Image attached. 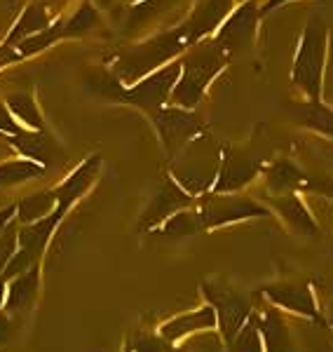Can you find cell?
<instances>
[{
  "label": "cell",
  "mask_w": 333,
  "mask_h": 352,
  "mask_svg": "<svg viewBox=\"0 0 333 352\" xmlns=\"http://www.w3.org/2000/svg\"><path fill=\"white\" fill-rule=\"evenodd\" d=\"M228 61L230 52L214 36L190 45L181 54V78L172 92V106L193 111L202 101L209 85L225 71Z\"/></svg>",
  "instance_id": "6da1fadb"
},
{
  "label": "cell",
  "mask_w": 333,
  "mask_h": 352,
  "mask_svg": "<svg viewBox=\"0 0 333 352\" xmlns=\"http://www.w3.org/2000/svg\"><path fill=\"white\" fill-rule=\"evenodd\" d=\"M221 157L223 146H218L211 139V134L202 132L169 160L172 162V179L193 197L205 195L216 184Z\"/></svg>",
  "instance_id": "7a4b0ae2"
},
{
  "label": "cell",
  "mask_w": 333,
  "mask_h": 352,
  "mask_svg": "<svg viewBox=\"0 0 333 352\" xmlns=\"http://www.w3.org/2000/svg\"><path fill=\"white\" fill-rule=\"evenodd\" d=\"M326 47H329V28H326L324 19L312 16L303 28L301 43H298L291 66V82L301 87L308 101H321Z\"/></svg>",
  "instance_id": "3957f363"
},
{
  "label": "cell",
  "mask_w": 333,
  "mask_h": 352,
  "mask_svg": "<svg viewBox=\"0 0 333 352\" xmlns=\"http://www.w3.org/2000/svg\"><path fill=\"white\" fill-rule=\"evenodd\" d=\"M188 50V41H185L183 28H174V31L160 33V36L150 38V41L137 45L129 52H125L120 59L115 61V76L122 85H134L141 78H146L148 73L157 71L160 66L169 64L172 59H176L181 52Z\"/></svg>",
  "instance_id": "277c9868"
},
{
  "label": "cell",
  "mask_w": 333,
  "mask_h": 352,
  "mask_svg": "<svg viewBox=\"0 0 333 352\" xmlns=\"http://www.w3.org/2000/svg\"><path fill=\"white\" fill-rule=\"evenodd\" d=\"M195 209L200 214L202 230L230 226L246 219L268 217L270 214L268 207H263V204H258L256 200H251L246 195H240V192H214V190L200 195Z\"/></svg>",
  "instance_id": "5b68a950"
},
{
  "label": "cell",
  "mask_w": 333,
  "mask_h": 352,
  "mask_svg": "<svg viewBox=\"0 0 333 352\" xmlns=\"http://www.w3.org/2000/svg\"><path fill=\"white\" fill-rule=\"evenodd\" d=\"M179 78H181V56L172 59L165 66H160L157 71L148 73L139 82L129 85V87L122 85L117 99L125 101V104L139 106L141 111H146L150 116V113L165 109L167 101H172V92L176 87Z\"/></svg>",
  "instance_id": "8992f818"
},
{
  "label": "cell",
  "mask_w": 333,
  "mask_h": 352,
  "mask_svg": "<svg viewBox=\"0 0 333 352\" xmlns=\"http://www.w3.org/2000/svg\"><path fill=\"white\" fill-rule=\"evenodd\" d=\"M202 294L216 312V327L223 343L228 345L237 336L244 322L251 317V300L228 287L225 282H202Z\"/></svg>",
  "instance_id": "52a82bcc"
},
{
  "label": "cell",
  "mask_w": 333,
  "mask_h": 352,
  "mask_svg": "<svg viewBox=\"0 0 333 352\" xmlns=\"http://www.w3.org/2000/svg\"><path fill=\"white\" fill-rule=\"evenodd\" d=\"M150 118H153L157 136H160L162 146H165L169 160H172L183 146H188L195 136L207 132L205 122H202V118L197 116L195 111L179 109V106H165V109L150 113Z\"/></svg>",
  "instance_id": "ba28073f"
},
{
  "label": "cell",
  "mask_w": 333,
  "mask_h": 352,
  "mask_svg": "<svg viewBox=\"0 0 333 352\" xmlns=\"http://www.w3.org/2000/svg\"><path fill=\"white\" fill-rule=\"evenodd\" d=\"M258 21H261V3L258 0H242V3L235 5V10L228 14V19L218 26L214 38L233 56L242 52V50L251 47L253 38H256Z\"/></svg>",
  "instance_id": "9c48e42d"
},
{
  "label": "cell",
  "mask_w": 333,
  "mask_h": 352,
  "mask_svg": "<svg viewBox=\"0 0 333 352\" xmlns=\"http://www.w3.org/2000/svg\"><path fill=\"white\" fill-rule=\"evenodd\" d=\"M193 204H195V197L190 195V192H185L176 181L169 176V179H165L155 188L153 197H150L146 209L141 212L137 228L141 232H150V230L160 228L169 217H174L181 209L193 207Z\"/></svg>",
  "instance_id": "30bf717a"
},
{
  "label": "cell",
  "mask_w": 333,
  "mask_h": 352,
  "mask_svg": "<svg viewBox=\"0 0 333 352\" xmlns=\"http://www.w3.org/2000/svg\"><path fill=\"white\" fill-rule=\"evenodd\" d=\"M263 169L261 155L251 151H240V148H223L221 157V169H218L216 184H214V192H237L244 188L246 184H251Z\"/></svg>",
  "instance_id": "8fae6325"
},
{
  "label": "cell",
  "mask_w": 333,
  "mask_h": 352,
  "mask_svg": "<svg viewBox=\"0 0 333 352\" xmlns=\"http://www.w3.org/2000/svg\"><path fill=\"white\" fill-rule=\"evenodd\" d=\"M235 3L237 0H200L188 19L181 24L188 47L205 41V38H211L218 31V26L228 19V14L235 10Z\"/></svg>",
  "instance_id": "7c38bea8"
},
{
  "label": "cell",
  "mask_w": 333,
  "mask_h": 352,
  "mask_svg": "<svg viewBox=\"0 0 333 352\" xmlns=\"http://www.w3.org/2000/svg\"><path fill=\"white\" fill-rule=\"evenodd\" d=\"M270 303L279 305L284 310L298 312V315L308 317V320H321V312L317 308V300L312 296V289L308 282H277V285H268L263 289Z\"/></svg>",
  "instance_id": "4fadbf2b"
},
{
  "label": "cell",
  "mask_w": 333,
  "mask_h": 352,
  "mask_svg": "<svg viewBox=\"0 0 333 352\" xmlns=\"http://www.w3.org/2000/svg\"><path fill=\"white\" fill-rule=\"evenodd\" d=\"M101 172V155H89L80 167L73 172L69 179L64 181L61 186L54 188V195H56V209L54 214L59 219H64L69 214V209L76 204L80 197L92 188V184L97 181V176Z\"/></svg>",
  "instance_id": "5bb4252c"
},
{
  "label": "cell",
  "mask_w": 333,
  "mask_h": 352,
  "mask_svg": "<svg viewBox=\"0 0 333 352\" xmlns=\"http://www.w3.org/2000/svg\"><path fill=\"white\" fill-rule=\"evenodd\" d=\"M277 214L284 219V223L289 226L293 232L306 237H319V226L317 221L312 219L310 209L306 207V202L296 195V192H286V195H275L270 200Z\"/></svg>",
  "instance_id": "9a60e30c"
},
{
  "label": "cell",
  "mask_w": 333,
  "mask_h": 352,
  "mask_svg": "<svg viewBox=\"0 0 333 352\" xmlns=\"http://www.w3.org/2000/svg\"><path fill=\"white\" fill-rule=\"evenodd\" d=\"M216 329V312L211 305H202L193 312H185L179 315L174 320H169L167 324L160 327V336L167 338L169 343H176V340L190 336V333H200V331H211Z\"/></svg>",
  "instance_id": "2e32d148"
},
{
  "label": "cell",
  "mask_w": 333,
  "mask_h": 352,
  "mask_svg": "<svg viewBox=\"0 0 333 352\" xmlns=\"http://www.w3.org/2000/svg\"><path fill=\"white\" fill-rule=\"evenodd\" d=\"M38 285H41V265H33L31 270L21 272L14 280H10L3 310L8 312V315H19V312L28 310L36 303Z\"/></svg>",
  "instance_id": "e0dca14e"
},
{
  "label": "cell",
  "mask_w": 333,
  "mask_h": 352,
  "mask_svg": "<svg viewBox=\"0 0 333 352\" xmlns=\"http://www.w3.org/2000/svg\"><path fill=\"white\" fill-rule=\"evenodd\" d=\"M265 186L273 195H286V192H296L298 188H310V179L303 174L301 167H296L291 160L279 157V160L270 162L263 169Z\"/></svg>",
  "instance_id": "ac0fdd59"
},
{
  "label": "cell",
  "mask_w": 333,
  "mask_h": 352,
  "mask_svg": "<svg viewBox=\"0 0 333 352\" xmlns=\"http://www.w3.org/2000/svg\"><path fill=\"white\" fill-rule=\"evenodd\" d=\"M52 24H54V16H52V12H49L47 5H45V3H31L24 12H21L19 19H16L12 31H10L8 38H5V43L14 45V47H16L21 41L36 36V33L45 31V28H49Z\"/></svg>",
  "instance_id": "d6986e66"
},
{
  "label": "cell",
  "mask_w": 333,
  "mask_h": 352,
  "mask_svg": "<svg viewBox=\"0 0 333 352\" xmlns=\"http://www.w3.org/2000/svg\"><path fill=\"white\" fill-rule=\"evenodd\" d=\"M56 209V195L54 190H41L36 195H26L24 200L16 202V223L19 226H28L36 223V221L47 219Z\"/></svg>",
  "instance_id": "ffe728a7"
},
{
  "label": "cell",
  "mask_w": 333,
  "mask_h": 352,
  "mask_svg": "<svg viewBox=\"0 0 333 352\" xmlns=\"http://www.w3.org/2000/svg\"><path fill=\"white\" fill-rule=\"evenodd\" d=\"M261 336L265 352H293L289 329H286V322L279 312H265V317L261 320Z\"/></svg>",
  "instance_id": "44dd1931"
},
{
  "label": "cell",
  "mask_w": 333,
  "mask_h": 352,
  "mask_svg": "<svg viewBox=\"0 0 333 352\" xmlns=\"http://www.w3.org/2000/svg\"><path fill=\"white\" fill-rule=\"evenodd\" d=\"M5 104H8L10 113H12V116L16 118V122H19L24 129H31V132H45L43 113H41V109H38L33 94L14 92L5 99Z\"/></svg>",
  "instance_id": "7402d4cb"
},
{
  "label": "cell",
  "mask_w": 333,
  "mask_h": 352,
  "mask_svg": "<svg viewBox=\"0 0 333 352\" xmlns=\"http://www.w3.org/2000/svg\"><path fill=\"white\" fill-rule=\"evenodd\" d=\"M45 174V164L21 157V160H8L0 164V188H10V186L24 184V181L38 179Z\"/></svg>",
  "instance_id": "603a6c76"
},
{
  "label": "cell",
  "mask_w": 333,
  "mask_h": 352,
  "mask_svg": "<svg viewBox=\"0 0 333 352\" xmlns=\"http://www.w3.org/2000/svg\"><path fill=\"white\" fill-rule=\"evenodd\" d=\"M298 118L308 129L329 136L333 139V109L324 104V101H308L298 109Z\"/></svg>",
  "instance_id": "cb8c5ba5"
},
{
  "label": "cell",
  "mask_w": 333,
  "mask_h": 352,
  "mask_svg": "<svg viewBox=\"0 0 333 352\" xmlns=\"http://www.w3.org/2000/svg\"><path fill=\"white\" fill-rule=\"evenodd\" d=\"M12 144L16 146V151H21L28 160H36L41 164H47L52 157V141L47 139L43 132H24L19 136H12Z\"/></svg>",
  "instance_id": "d4e9b609"
},
{
  "label": "cell",
  "mask_w": 333,
  "mask_h": 352,
  "mask_svg": "<svg viewBox=\"0 0 333 352\" xmlns=\"http://www.w3.org/2000/svg\"><path fill=\"white\" fill-rule=\"evenodd\" d=\"M225 352H265L261 336V317L251 312V317L237 331V336L225 345Z\"/></svg>",
  "instance_id": "484cf974"
},
{
  "label": "cell",
  "mask_w": 333,
  "mask_h": 352,
  "mask_svg": "<svg viewBox=\"0 0 333 352\" xmlns=\"http://www.w3.org/2000/svg\"><path fill=\"white\" fill-rule=\"evenodd\" d=\"M66 33H64V19H56L52 26L45 28V31L36 33V36L26 38V41H21L19 45H16V50H19V54L24 56H33V54H41L45 52L47 47H52L54 43L64 41Z\"/></svg>",
  "instance_id": "4316f807"
},
{
  "label": "cell",
  "mask_w": 333,
  "mask_h": 352,
  "mask_svg": "<svg viewBox=\"0 0 333 352\" xmlns=\"http://www.w3.org/2000/svg\"><path fill=\"white\" fill-rule=\"evenodd\" d=\"M202 230V223H200V214L197 209H181L174 217H169L165 223L160 226V232L167 237H188V235H195V232Z\"/></svg>",
  "instance_id": "83f0119b"
},
{
  "label": "cell",
  "mask_w": 333,
  "mask_h": 352,
  "mask_svg": "<svg viewBox=\"0 0 333 352\" xmlns=\"http://www.w3.org/2000/svg\"><path fill=\"white\" fill-rule=\"evenodd\" d=\"M99 21V12L92 8V5H82L78 8V12L71 16L69 21H64V33L66 38H78V36H84L94 24Z\"/></svg>",
  "instance_id": "f1b7e54d"
},
{
  "label": "cell",
  "mask_w": 333,
  "mask_h": 352,
  "mask_svg": "<svg viewBox=\"0 0 333 352\" xmlns=\"http://www.w3.org/2000/svg\"><path fill=\"white\" fill-rule=\"evenodd\" d=\"M16 249H19V223H16V219H12L0 232V277L16 254Z\"/></svg>",
  "instance_id": "f546056e"
},
{
  "label": "cell",
  "mask_w": 333,
  "mask_h": 352,
  "mask_svg": "<svg viewBox=\"0 0 333 352\" xmlns=\"http://www.w3.org/2000/svg\"><path fill=\"white\" fill-rule=\"evenodd\" d=\"M129 352H179V348H174V343H169L167 338H162L160 333H141L134 338Z\"/></svg>",
  "instance_id": "4dcf8cb0"
},
{
  "label": "cell",
  "mask_w": 333,
  "mask_h": 352,
  "mask_svg": "<svg viewBox=\"0 0 333 352\" xmlns=\"http://www.w3.org/2000/svg\"><path fill=\"white\" fill-rule=\"evenodd\" d=\"M0 132L3 134H10V136H19V134H24L26 129L21 127L19 122H16V118L10 113L8 109V104L5 101H0Z\"/></svg>",
  "instance_id": "1f68e13d"
},
{
  "label": "cell",
  "mask_w": 333,
  "mask_h": 352,
  "mask_svg": "<svg viewBox=\"0 0 333 352\" xmlns=\"http://www.w3.org/2000/svg\"><path fill=\"white\" fill-rule=\"evenodd\" d=\"M21 59H24V56L19 54V50H16L14 45H8V43L0 45V68L16 64V61H21Z\"/></svg>",
  "instance_id": "d6a6232c"
},
{
  "label": "cell",
  "mask_w": 333,
  "mask_h": 352,
  "mask_svg": "<svg viewBox=\"0 0 333 352\" xmlns=\"http://www.w3.org/2000/svg\"><path fill=\"white\" fill-rule=\"evenodd\" d=\"M12 336V322H10V315L5 310H0V345H5Z\"/></svg>",
  "instance_id": "836d02e7"
},
{
  "label": "cell",
  "mask_w": 333,
  "mask_h": 352,
  "mask_svg": "<svg viewBox=\"0 0 333 352\" xmlns=\"http://www.w3.org/2000/svg\"><path fill=\"white\" fill-rule=\"evenodd\" d=\"M14 214H16V204H10V207H3L0 209V232L5 230V226L10 223V221L14 219Z\"/></svg>",
  "instance_id": "e575fe53"
},
{
  "label": "cell",
  "mask_w": 333,
  "mask_h": 352,
  "mask_svg": "<svg viewBox=\"0 0 333 352\" xmlns=\"http://www.w3.org/2000/svg\"><path fill=\"white\" fill-rule=\"evenodd\" d=\"M286 3H291V0H265V3L261 5V16L270 14L273 10H277L279 5H286Z\"/></svg>",
  "instance_id": "d590c367"
},
{
  "label": "cell",
  "mask_w": 333,
  "mask_h": 352,
  "mask_svg": "<svg viewBox=\"0 0 333 352\" xmlns=\"http://www.w3.org/2000/svg\"><path fill=\"white\" fill-rule=\"evenodd\" d=\"M5 294H8V287H5V280L0 277V310H3V305H5Z\"/></svg>",
  "instance_id": "8d00e7d4"
},
{
  "label": "cell",
  "mask_w": 333,
  "mask_h": 352,
  "mask_svg": "<svg viewBox=\"0 0 333 352\" xmlns=\"http://www.w3.org/2000/svg\"><path fill=\"white\" fill-rule=\"evenodd\" d=\"M326 322H329V324L333 327V303L326 305Z\"/></svg>",
  "instance_id": "74e56055"
},
{
  "label": "cell",
  "mask_w": 333,
  "mask_h": 352,
  "mask_svg": "<svg viewBox=\"0 0 333 352\" xmlns=\"http://www.w3.org/2000/svg\"><path fill=\"white\" fill-rule=\"evenodd\" d=\"M134 3H137V5H139V3H146V0H134Z\"/></svg>",
  "instance_id": "f35d334b"
},
{
  "label": "cell",
  "mask_w": 333,
  "mask_h": 352,
  "mask_svg": "<svg viewBox=\"0 0 333 352\" xmlns=\"http://www.w3.org/2000/svg\"><path fill=\"white\" fill-rule=\"evenodd\" d=\"M237 3H242V0H237Z\"/></svg>",
  "instance_id": "ab89813d"
}]
</instances>
